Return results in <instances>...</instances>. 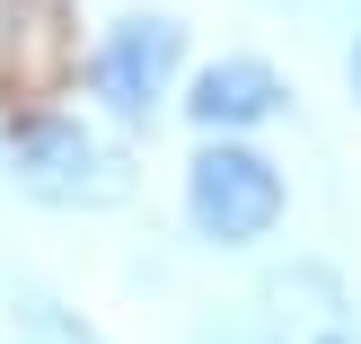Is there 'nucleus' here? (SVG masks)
<instances>
[{"label": "nucleus", "mask_w": 361, "mask_h": 344, "mask_svg": "<svg viewBox=\"0 0 361 344\" xmlns=\"http://www.w3.org/2000/svg\"><path fill=\"white\" fill-rule=\"evenodd\" d=\"M0 186L35 212H123L141 194L133 141H115L80 97H27L0 106Z\"/></svg>", "instance_id": "1"}, {"label": "nucleus", "mask_w": 361, "mask_h": 344, "mask_svg": "<svg viewBox=\"0 0 361 344\" xmlns=\"http://www.w3.org/2000/svg\"><path fill=\"white\" fill-rule=\"evenodd\" d=\"M185 71H194V27L176 9H115L80 45L71 97H80L115 141H141V133H159V124H176Z\"/></svg>", "instance_id": "2"}, {"label": "nucleus", "mask_w": 361, "mask_h": 344, "mask_svg": "<svg viewBox=\"0 0 361 344\" xmlns=\"http://www.w3.org/2000/svg\"><path fill=\"white\" fill-rule=\"evenodd\" d=\"M176 230L203 256H264L291 230V159L274 141H185Z\"/></svg>", "instance_id": "3"}, {"label": "nucleus", "mask_w": 361, "mask_h": 344, "mask_svg": "<svg viewBox=\"0 0 361 344\" xmlns=\"http://www.w3.org/2000/svg\"><path fill=\"white\" fill-rule=\"evenodd\" d=\"M291 115H300L291 71H282L274 53H256V45L194 53L185 88H176V124H185V141H274Z\"/></svg>", "instance_id": "4"}, {"label": "nucleus", "mask_w": 361, "mask_h": 344, "mask_svg": "<svg viewBox=\"0 0 361 344\" xmlns=\"http://www.w3.org/2000/svg\"><path fill=\"white\" fill-rule=\"evenodd\" d=\"M247 318L264 344H361V300L335 256H264Z\"/></svg>", "instance_id": "5"}, {"label": "nucleus", "mask_w": 361, "mask_h": 344, "mask_svg": "<svg viewBox=\"0 0 361 344\" xmlns=\"http://www.w3.org/2000/svg\"><path fill=\"white\" fill-rule=\"evenodd\" d=\"M71 71H80L71 0H0V106L71 97Z\"/></svg>", "instance_id": "6"}, {"label": "nucleus", "mask_w": 361, "mask_h": 344, "mask_svg": "<svg viewBox=\"0 0 361 344\" xmlns=\"http://www.w3.org/2000/svg\"><path fill=\"white\" fill-rule=\"evenodd\" d=\"M0 309H9V344H115L71 292H53V283H35V274H9Z\"/></svg>", "instance_id": "7"}, {"label": "nucleus", "mask_w": 361, "mask_h": 344, "mask_svg": "<svg viewBox=\"0 0 361 344\" xmlns=\"http://www.w3.org/2000/svg\"><path fill=\"white\" fill-rule=\"evenodd\" d=\"M335 62H344V106L361 115V9L344 18V53H335Z\"/></svg>", "instance_id": "8"}, {"label": "nucleus", "mask_w": 361, "mask_h": 344, "mask_svg": "<svg viewBox=\"0 0 361 344\" xmlns=\"http://www.w3.org/2000/svg\"><path fill=\"white\" fill-rule=\"evenodd\" d=\"M264 9H291V18H300V9H317V0H264Z\"/></svg>", "instance_id": "9"}]
</instances>
